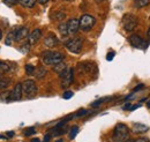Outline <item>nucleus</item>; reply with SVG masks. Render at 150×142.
Returning <instances> with one entry per match:
<instances>
[{
  "instance_id": "1",
  "label": "nucleus",
  "mask_w": 150,
  "mask_h": 142,
  "mask_svg": "<svg viewBox=\"0 0 150 142\" xmlns=\"http://www.w3.org/2000/svg\"><path fill=\"white\" fill-rule=\"evenodd\" d=\"M129 138L128 127L125 124H118L114 127L112 135V142H125Z\"/></svg>"
},
{
  "instance_id": "2",
  "label": "nucleus",
  "mask_w": 150,
  "mask_h": 142,
  "mask_svg": "<svg viewBox=\"0 0 150 142\" xmlns=\"http://www.w3.org/2000/svg\"><path fill=\"white\" fill-rule=\"evenodd\" d=\"M43 58V62L45 65H50V66H54L57 64L61 62L64 60V54L60 52H53V51H45L42 53Z\"/></svg>"
},
{
  "instance_id": "3",
  "label": "nucleus",
  "mask_w": 150,
  "mask_h": 142,
  "mask_svg": "<svg viewBox=\"0 0 150 142\" xmlns=\"http://www.w3.org/2000/svg\"><path fill=\"white\" fill-rule=\"evenodd\" d=\"M37 91V86L33 80H27L22 83V95H24L25 98L31 99V98L36 97Z\"/></svg>"
},
{
  "instance_id": "4",
  "label": "nucleus",
  "mask_w": 150,
  "mask_h": 142,
  "mask_svg": "<svg viewBox=\"0 0 150 142\" xmlns=\"http://www.w3.org/2000/svg\"><path fill=\"white\" fill-rule=\"evenodd\" d=\"M59 76H60V80H61V87L62 88H68L74 81V71L71 67H66V70L61 72L59 74Z\"/></svg>"
},
{
  "instance_id": "5",
  "label": "nucleus",
  "mask_w": 150,
  "mask_h": 142,
  "mask_svg": "<svg viewBox=\"0 0 150 142\" xmlns=\"http://www.w3.org/2000/svg\"><path fill=\"white\" fill-rule=\"evenodd\" d=\"M79 23H80V29H81V30H83V31H89V30H91V28L95 26L96 18H95L93 15L84 14V15H82L81 18L79 20Z\"/></svg>"
},
{
  "instance_id": "6",
  "label": "nucleus",
  "mask_w": 150,
  "mask_h": 142,
  "mask_svg": "<svg viewBox=\"0 0 150 142\" xmlns=\"http://www.w3.org/2000/svg\"><path fill=\"white\" fill-rule=\"evenodd\" d=\"M83 46V39L81 37H76L66 43V49L72 53H80Z\"/></svg>"
},
{
  "instance_id": "7",
  "label": "nucleus",
  "mask_w": 150,
  "mask_h": 142,
  "mask_svg": "<svg viewBox=\"0 0 150 142\" xmlns=\"http://www.w3.org/2000/svg\"><path fill=\"white\" fill-rule=\"evenodd\" d=\"M122 26L126 31H133L137 26V18L133 14H125L122 16Z\"/></svg>"
},
{
  "instance_id": "8",
  "label": "nucleus",
  "mask_w": 150,
  "mask_h": 142,
  "mask_svg": "<svg viewBox=\"0 0 150 142\" xmlns=\"http://www.w3.org/2000/svg\"><path fill=\"white\" fill-rule=\"evenodd\" d=\"M22 83H16L15 87L13 88L12 91H9V98H11V102H14V101H20L22 98Z\"/></svg>"
},
{
  "instance_id": "9",
  "label": "nucleus",
  "mask_w": 150,
  "mask_h": 142,
  "mask_svg": "<svg viewBox=\"0 0 150 142\" xmlns=\"http://www.w3.org/2000/svg\"><path fill=\"white\" fill-rule=\"evenodd\" d=\"M13 35H14V42H20L28 37V28L25 27L16 28L15 30H13Z\"/></svg>"
},
{
  "instance_id": "10",
  "label": "nucleus",
  "mask_w": 150,
  "mask_h": 142,
  "mask_svg": "<svg viewBox=\"0 0 150 142\" xmlns=\"http://www.w3.org/2000/svg\"><path fill=\"white\" fill-rule=\"evenodd\" d=\"M79 30H80L79 20L77 18H71L67 22V31H68V35H74Z\"/></svg>"
},
{
  "instance_id": "11",
  "label": "nucleus",
  "mask_w": 150,
  "mask_h": 142,
  "mask_svg": "<svg viewBox=\"0 0 150 142\" xmlns=\"http://www.w3.org/2000/svg\"><path fill=\"white\" fill-rule=\"evenodd\" d=\"M129 43L133 48L135 49H142L146 46V42L140 37L139 35H132L129 37Z\"/></svg>"
},
{
  "instance_id": "12",
  "label": "nucleus",
  "mask_w": 150,
  "mask_h": 142,
  "mask_svg": "<svg viewBox=\"0 0 150 142\" xmlns=\"http://www.w3.org/2000/svg\"><path fill=\"white\" fill-rule=\"evenodd\" d=\"M40 37H42V30L40 29H35V30H33V33L30 35H28V43L30 45H34L40 39Z\"/></svg>"
},
{
  "instance_id": "13",
  "label": "nucleus",
  "mask_w": 150,
  "mask_h": 142,
  "mask_svg": "<svg viewBox=\"0 0 150 142\" xmlns=\"http://www.w3.org/2000/svg\"><path fill=\"white\" fill-rule=\"evenodd\" d=\"M58 43H59V40H58V38L53 34H50V35L44 39V45L46 48H49V49H52V48L57 46Z\"/></svg>"
},
{
  "instance_id": "14",
  "label": "nucleus",
  "mask_w": 150,
  "mask_h": 142,
  "mask_svg": "<svg viewBox=\"0 0 150 142\" xmlns=\"http://www.w3.org/2000/svg\"><path fill=\"white\" fill-rule=\"evenodd\" d=\"M132 129L134 133H137V134H142V133H147L149 127L146 126L143 124H140V123H134L133 126H132Z\"/></svg>"
},
{
  "instance_id": "15",
  "label": "nucleus",
  "mask_w": 150,
  "mask_h": 142,
  "mask_svg": "<svg viewBox=\"0 0 150 142\" xmlns=\"http://www.w3.org/2000/svg\"><path fill=\"white\" fill-rule=\"evenodd\" d=\"M34 75H35L37 79H43V77L46 75V70H45L43 66H39L37 68H35Z\"/></svg>"
},
{
  "instance_id": "16",
  "label": "nucleus",
  "mask_w": 150,
  "mask_h": 142,
  "mask_svg": "<svg viewBox=\"0 0 150 142\" xmlns=\"http://www.w3.org/2000/svg\"><path fill=\"white\" fill-rule=\"evenodd\" d=\"M149 4H150V0H134V7H136V8L146 7Z\"/></svg>"
},
{
  "instance_id": "17",
  "label": "nucleus",
  "mask_w": 150,
  "mask_h": 142,
  "mask_svg": "<svg viewBox=\"0 0 150 142\" xmlns=\"http://www.w3.org/2000/svg\"><path fill=\"white\" fill-rule=\"evenodd\" d=\"M19 4H21L23 7L27 8H33L36 4V0H19Z\"/></svg>"
},
{
  "instance_id": "18",
  "label": "nucleus",
  "mask_w": 150,
  "mask_h": 142,
  "mask_svg": "<svg viewBox=\"0 0 150 142\" xmlns=\"http://www.w3.org/2000/svg\"><path fill=\"white\" fill-rule=\"evenodd\" d=\"M12 82V79L9 77H5V79H0V90L1 89H6Z\"/></svg>"
},
{
  "instance_id": "19",
  "label": "nucleus",
  "mask_w": 150,
  "mask_h": 142,
  "mask_svg": "<svg viewBox=\"0 0 150 142\" xmlns=\"http://www.w3.org/2000/svg\"><path fill=\"white\" fill-rule=\"evenodd\" d=\"M66 67H67V66H66V65H65V64L61 61V62H59V64H57V65H54V66H53V71L57 72L58 74H60V73L64 71V70H66Z\"/></svg>"
},
{
  "instance_id": "20",
  "label": "nucleus",
  "mask_w": 150,
  "mask_h": 142,
  "mask_svg": "<svg viewBox=\"0 0 150 142\" xmlns=\"http://www.w3.org/2000/svg\"><path fill=\"white\" fill-rule=\"evenodd\" d=\"M114 97H103V98H100V99H97L95 103L91 104V107H97L98 105H100V104H103V103H105V101H111L113 99Z\"/></svg>"
},
{
  "instance_id": "21",
  "label": "nucleus",
  "mask_w": 150,
  "mask_h": 142,
  "mask_svg": "<svg viewBox=\"0 0 150 142\" xmlns=\"http://www.w3.org/2000/svg\"><path fill=\"white\" fill-rule=\"evenodd\" d=\"M0 101H1V102H6V103H9V102H11V98H9V91L1 92V94H0Z\"/></svg>"
},
{
  "instance_id": "22",
  "label": "nucleus",
  "mask_w": 150,
  "mask_h": 142,
  "mask_svg": "<svg viewBox=\"0 0 150 142\" xmlns=\"http://www.w3.org/2000/svg\"><path fill=\"white\" fill-rule=\"evenodd\" d=\"M59 31H60V35L61 36H67L68 35V31H67V23H61L59 26Z\"/></svg>"
},
{
  "instance_id": "23",
  "label": "nucleus",
  "mask_w": 150,
  "mask_h": 142,
  "mask_svg": "<svg viewBox=\"0 0 150 142\" xmlns=\"http://www.w3.org/2000/svg\"><path fill=\"white\" fill-rule=\"evenodd\" d=\"M79 133V126H73L71 129H69V139H75V136L77 135Z\"/></svg>"
},
{
  "instance_id": "24",
  "label": "nucleus",
  "mask_w": 150,
  "mask_h": 142,
  "mask_svg": "<svg viewBox=\"0 0 150 142\" xmlns=\"http://www.w3.org/2000/svg\"><path fill=\"white\" fill-rule=\"evenodd\" d=\"M5 43H6V45H11L12 43H14V35H13V31H11L7 37H6V39H5Z\"/></svg>"
},
{
  "instance_id": "25",
  "label": "nucleus",
  "mask_w": 150,
  "mask_h": 142,
  "mask_svg": "<svg viewBox=\"0 0 150 142\" xmlns=\"http://www.w3.org/2000/svg\"><path fill=\"white\" fill-rule=\"evenodd\" d=\"M36 133V129L34 128V127H30V128H27L24 132H23V134H24V136H30V135H33V134H35Z\"/></svg>"
},
{
  "instance_id": "26",
  "label": "nucleus",
  "mask_w": 150,
  "mask_h": 142,
  "mask_svg": "<svg viewBox=\"0 0 150 142\" xmlns=\"http://www.w3.org/2000/svg\"><path fill=\"white\" fill-rule=\"evenodd\" d=\"M25 72H27V74H28V75H33V74H34V72H35V67H34L33 65L28 64V65H25Z\"/></svg>"
},
{
  "instance_id": "27",
  "label": "nucleus",
  "mask_w": 150,
  "mask_h": 142,
  "mask_svg": "<svg viewBox=\"0 0 150 142\" xmlns=\"http://www.w3.org/2000/svg\"><path fill=\"white\" fill-rule=\"evenodd\" d=\"M73 96H74V92H73V91H71V90L65 91V92H64V95H62L64 99H69V98H72Z\"/></svg>"
},
{
  "instance_id": "28",
  "label": "nucleus",
  "mask_w": 150,
  "mask_h": 142,
  "mask_svg": "<svg viewBox=\"0 0 150 142\" xmlns=\"http://www.w3.org/2000/svg\"><path fill=\"white\" fill-rule=\"evenodd\" d=\"M4 2L8 6H14V5L19 4V0H4Z\"/></svg>"
},
{
  "instance_id": "29",
  "label": "nucleus",
  "mask_w": 150,
  "mask_h": 142,
  "mask_svg": "<svg viewBox=\"0 0 150 142\" xmlns=\"http://www.w3.org/2000/svg\"><path fill=\"white\" fill-rule=\"evenodd\" d=\"M89 113V111H87V110H80L75 116L76 117H83V116H86V114H88Z\"/></svg>"
},
{
  "instance_id": "30",
  "label": "nucleus",
  "mask_w": 150,
  "mask_h": 142,
  "mask_svg": "<svg viewBox=\"0 0 150 142\" xmlns=\"http://www.w3.org/2000/svg\"><path fill=\"white\" fill-rule=\"evenodd\" d=\"M114 54H115L114 52H109L108 55H106V60H108V61H111L113 59V57H114Z\"/></svg>"
},
{
  "instance_id": "31",
  "label": "nucleus",
  "mask_w": 150,
  "mask_h": 142,
  "mask_svg": "<svg viewBox=\"0 0 150 142\" xmlns=\"http://www.w3.org/2000/svg\"><path fill=\"white\" fill-rule=\"evenodd\" d=\"M143 88H144V84H139V86H136L135 88L133 89V92H136V91H139V90H141Z\"/></svg>"
},
{
  "instance_id": "32",
  "label": "nucleus",
  "mask_w": 150,
  "mask_h": 142,
  "mask_svg": "<svg viewBox=\"0 0 150 142\" xmlns=\"http://www.w3.org/2000/svg\"><path fill=\"white\" fill-rule=\"evenodd\" d=\"M50 139H51V134H46V135L44 136V140H43V142H49V141H50Z\"/></svg>"
},
{
  "instance_id": "33",
  "label": "nucleus",
  "mask_w": 150,
  "mask_h": 142,
  "mask_svg": "<svg viewBox=\"0 0 150 142\" xmlns=\"http://www.w3.org/2000/svg\"><path fill=\"white\" fill-rule=\"evenodd\" d=\"M134 142H149L146 138H140V139H136Z\"/></svg>"
},
{
  "instance_id": "34",
  "label": "nucleus",
  "mask_w": 150,
  "mask_h": 142,
  "mask_svg": "<svg viewBox=\"0 0 150 142\" xmlns=\"http://www.w3.org/2000/svg\"><path fill=\"white\" fill-rule=\"evenodd\" d=\"M141 107L140 104H137V105H133V107H129V110H131V111H134V110H136V109H139V107Z\"/></svg>"
},
{
  "instance_id": "35",
  "label": "nucleus",
  "mask_w": 150,
  "mask_h": 142,
  "mask_svg": "<svg viewBox=\"0 0 150 142\" xmlns=\"http://www.w3.org/2000/svg\"><path fill=\"white\" fill-rule=\"evenodd\" d=\"M132 105H131V103H127V104H125V105H124V107H122V109H124V110H129V107H131Z\"/></svg>"
},
{
  "instance_id": "36",
  "label": "nucleus",
  "mask_w": 150,
  "mask_h": 142,
  "mask_svg": "<svg viewBox=\"0 0 150 142\" xmlns=\"http://www.w3.org/2000/svg\"><path fill=\"white\" fill-rule=\"evenodd\" d=\"M6 136H8V138L14 136V132H7V133H6Z\"/></svg>"
},
{
  "instance_id": "37",
  "label": "nucleus",
  "mask_w": 150,
  "mask_h": 142,
  "mask_svg": "<svg viewBox=\"0 0 150 142\" xmlns=\"http://www.w3.org/2000/svg\"><path fill=\"white\" fill-rule=\"evenodd\" d=\"M38 2H40V4H46L49 0H37Z\"/></svg>"
},
{
  "instance_id": "38",
  "label": "nucleus",
  "mask_w": 150,
  "mask_h": 142,
  "mask_svg": "<svg viewBox=\"0 0 150 142\" xmlns=\"http://www.w3.org/2000/svg\"><path fill=\"white\" fill-rule=\"evenodd\" d=\"M147 107L150 110V101H147Z\"/></svg>"
},
{
  "instance_id": "39",
  "label": "nucleus",
  "mask_w": 150,
  "mask_h": 142,
  "mask_svg": "<svg viewBox=\"0 0 150 142\" xmlns=\"http://www.w3.org/2000/svg\"><path fill=\"white\" fill-rule=\"evenodd\" d=\"M33 142H40L39 139H33Z\"/></svg>"
},
{
  "instance_id": "40",
  "label": "nucleus",
  "mask_w": 150,
  "mask_h": 142,
  "mask_svg": "<svg viewBox=\"0 0 150 142\" xmlns=\"http://www.w3.org/2000/svg\"><path fill=\"white\" fill-rule=\"evenodd\" d=\"M0 139H6V136H4V135H1V134H0Z\"/></svg>"
},
{
  "instance_id": "41",
  "label": "nucleus",
  "mask_w": 150,
  "mask_h": 142,
  "mask_svg": "<svg viewBox=\"0 0 150 142\" xmlns=\"http://www.w3.org/2000/svg\"><path fill=\"white\" fill-rule=\"evenodd\" d=\"M2 38V33H1V29H0V39Z\"/></svg>"
},
{
  "instance_id": "42",
  "label": "nucleus",
  "mask_w": 150,
  "mask_h": 142,
  "mask_svg": "<svg viewBox=\"0 0 150 142\" xmlns=\"http://www.w3.org/2000/svg\"><path fill=\"white\" fill-rule=\"evenodd\" d=\"M102 1H105V0H96V2H102Z\"/></svg>"
},
{
  "instance_id": "43",
  "label": "nucleus",
  "mask_w": 150,
  "mask_h": 142,
  "mask_svg": "<svg viewBox=\"0 0 150 142\" xmlns=\"http://www.w3.org/2000/svg\"><path fill=\"white\" fill-rule=\"evenodd\" d=\"M148 36L150 37V28H149V30H148Z\"/></svg>"
},
{
  "instance_id": "44",
  "label": "nucleus",
  "mask_w": 150,
  "mask_h": 142,
  "mask_svg": "<svg viewBox=\"0 0 150 142\" xmlns=\"http://www.w3.org/2000/svg\"><path fill=\"white\" fill-rule=\"evenodd\" d=\"M56 142H62V140H61V139H60V140H57Z\"/></svg>"
},
{
  "instance_id": "45",
  "label": "nucleus",
  "mask_w": 150,
  "mask_h": 142,
  "mask_svg": "<svg viewBox=\"0 0 150 142\" xmlns=\"http://www.w3.org/2000/svg\"><path fill=\"white\" fill-rule=\"evenodd\" d=\"M65 1H69V0H65Z\"/></svg>"
},
{
  "instance_id": "46",
  "label": "nucleus",
  "mask_w": 150,
  "mask_h": 142,
  "mask_svg": "<svg viewBox=\"0 0 150 142\" xmlns=\"http://www.w3.org/2000/svg\"><path fill=\"white\" fill-rule=\"evenodd\" d=\"M0 75H1V74H0ZM0 79H1V77H0Z\"/></svg>"
}]
</instances>
